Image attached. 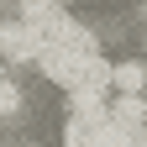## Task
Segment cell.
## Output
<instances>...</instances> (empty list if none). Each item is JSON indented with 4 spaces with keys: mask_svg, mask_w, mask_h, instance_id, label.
I'll return each mask as SVG.
<instances>
[{
    "mask_svg": "<svg viewBox=\"0 0 147 147\" xmlns=\"http://www.w3.org/2000/svg\"><path fill=\"white\" fill-rule=\"evenodd\" d=\"M37 53H42V42L26 21H0V63H32Z\"/></svg>",
    "mask_w": 147,
    "mask_h": 147,
    "instance_id": "6da1fadb",
    "label": "cell"
},
{
    "mask_svg": "<svg viewBox=\"0 0 147 147\" xmlns=\"http://www.w3.org/2000/svg\"><path fill=\"white\" fill-rule=\"evenodd\" d=\"M110 121H121L126 131H147V100L142 95H116L110 100Z\"/></svg>",
    "mask_w": 147,
    "mask_h": 147,
    "instance_id": "7a4b0ae2",
    "label": "cell"
},
{
    "mask_svg": "<svg viewBox=\"0 0 147 147\" xmlns=\"http://www.w3.org/2000/svg\"><path fill=\"white\" fill-rule=\"evenodd\" d=\"M110 89L116 95H142L147 89V63H116L110 68Z\"/></svg>",
    "mask_w": 147,
    "mask_h": 147,
    "instance_id": "3957f363",
    "label": "cell"
},
{
    "mask_svg": "<svg viewBox=\"0 0 147 147\" xmlns=\"http://www.w3.org/2000/svg\"><path fill=\"white\" fill-rule=\"evenodd\" d=\"M131 147H147V137H142V142H131Z\"/></svg>",
    "mask_w": 147,
    "mask_h": 147,
    "instance_id": "277c9868",
    "label": "cell"
},
{
    "mask_svg": "<svg viewBox=\"0 0 147 147\" xmlns=\"http://www.w3.org/2000/svg\"><path fill=\"white\" fill-rule=\"evenodd\" d=\"M0 79H5V63H0Z\"/></svg>",
    "mask_w": 147,
    "mask_h": 147,
    "instance_id": "5b68a950",
    "label": "cell"
},
{
    "mask_svg": "<svg viewBox=\"0 0 147 147\" xmlns=\"http://www.w3.org/2000/svg\"><path fill=\"white\" fill-rule=\"evenodd\" d=\"M142 16H147V11H142Z\"/></svg>",
    "mask_w": 147,
    "mask_h": 147,
    "instance_id": "8992f818",
    "label": "cell"
}]
</instances>
